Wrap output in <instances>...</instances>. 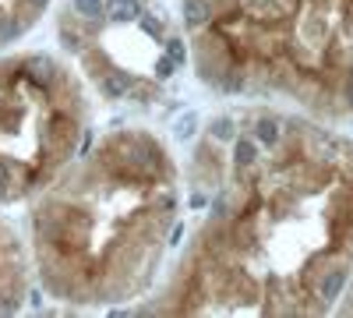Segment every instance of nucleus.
Segmentation results:
<instances>
[{
    "instance_id": "f257e3e1",
    "label": "nucleus",
    "mask_w": 353,
    "mask_h": 318,
    "mask_svg": "<svg viewBox=\"0 0 353 318\" xmlns=\"http://www.w3.org/2000/svg\"><path fill=\"white\" fill-rule=\"evenodd\" d=\"M181 223V181L149 128H113L28 206V255L53 301L128 304L152 286Z\"/></svg>"
},
{
    "instance_id": "f03ea898",
    "label": "nucleus",
    "mask_w": 353,
    "mask_h": 318,
    "mask_svg": "<svg viewBox=\"0 0 353 318\" xmlns=\"http://www.w3.org/2000/svg\"><path fill=\"white\" fill-rule=\"evenodd\" d=\"M81 74L46 50L0 53V206L32 201L92 138Z\"/></svg>"
},
{
    "instance_id": "7ed1b4c3",
    "label": "nucleus",
    "mask_w": 353,
    "mask_h": 318,
    "mask_svg": "<svg viewBox=\"0 0 353 318\" xmlns=\"http://www.w3.org/2000/svg\"><path fill=\"white\" fill-rule=\"evenodd\" d=\"M28 283H32V255L18 237V230L8 219H0V315L21 311Z\"/></svg>"
},
{
    "instance_id": "20e7f679",
    "label": "nucleus",
    "mask_w": 353,
    "mask_h": 318,
    "mask_svg": "<svg viewBox=\"0 0 353 318\" xmlns=\"http://www.w3.org/2000/svg\"><path fill=\"white\" fill-rule=\"evenodd\" d=\"M50 4L53 0H0V53L32 32Z\"/></svg>"
}]
</instances>
